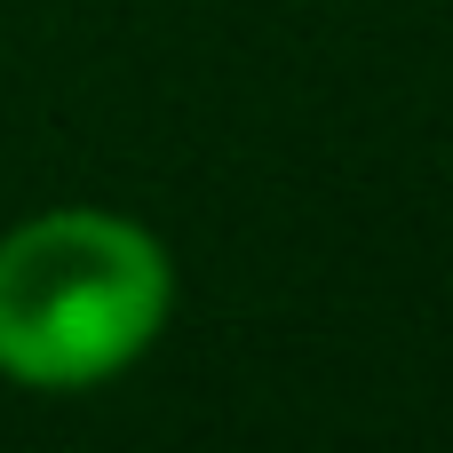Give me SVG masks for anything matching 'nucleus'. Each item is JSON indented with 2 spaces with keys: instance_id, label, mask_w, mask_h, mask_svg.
Instances as JSON below:
<instances>
[{
  "instance_id": "nucleus-1",
  "label": "nucleus",
  "mask_w": 453,
  "mask_h": 453,
  "mask_svg": "<svg viewBox=\"0 0 453 453\" xmlns=\"http://www.w3.org/2000/svg\"><path fill=\"white\" fill-rule=\"evenodd\" d=\"M175 311L167 247L111 207H48L0 239V374L16 390H96L127 374Z\"/></svg>"
}]
</instances>
